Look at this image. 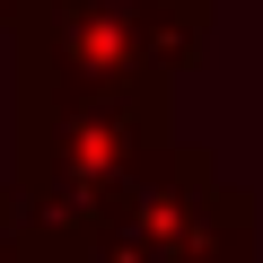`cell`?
I'll return each instance as SVG.
<instances>
[{"label":"cell","instance_id":"obj_1","mask_svg":"<svg viewBox=\"0 0 263 263\" xmlns=\"http://www.w3.org/2000/svg\"><path fill=\"white\" fill-rule=\"evenodd\" d=\"M176 141L167 79H35V211L53 254H79L105 202Z\"/></svg>","mask_w":263,"mask_h":263},{"label":"cell","instance_id":"obj_2","mask_svg":"<svg viewBox=\"0 0 263 263\" xmlns=\"http://www.w3.org/2000/svg\"><path fill=\"white\" fill-rule=\"evenodd\" d=\"M228 246H254V193L228 184L202 141H167L105 202L79 263H202Z\"/></svg>","mask_w":263,"mask_h":263},{"label":"cell","instance_id":"obj_3","mask_svg":"<svg viewBox=\"0 0 263 263\" xmlns=\"http://www.w3.org/2000/svg\"><path fill=\"white\" fill-rule=\"evenodd\" d=\"M211 53V0H53L35 79H184Z\"/></svg>","mask_w":263,"mask_h":263},{"label":"cell","instance_id":"obj_4","mask_svg":"<svg viewBox=\"0 0 263 263\" xmlns=\"http://www.w3.org/2000/svg\"><path fill=\"white\" fill-rule=\"evenodd\" d=\"M202 263H254V246H228V254H202Z\"/></svg>","mask_w":263,"mask_h":263}]
</instances>
